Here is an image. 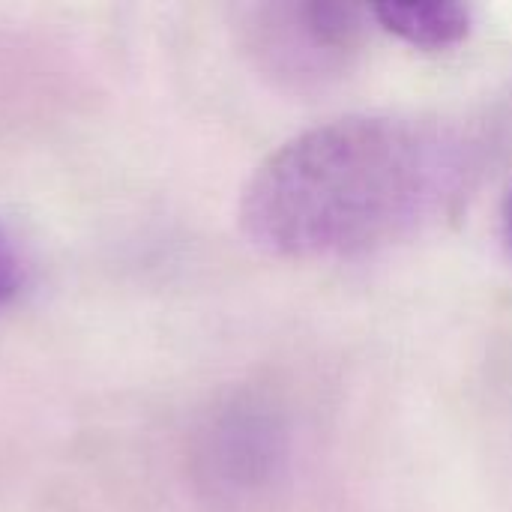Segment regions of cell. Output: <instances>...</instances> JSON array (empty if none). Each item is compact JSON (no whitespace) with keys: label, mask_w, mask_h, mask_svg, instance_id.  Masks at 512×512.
Segmentation results:
<instances>
[{"label":"cell","mask_w":512,"mask_h":512,"mask_svg":"<svg viewBox=\"0 0 512 512\" xmlns=\"http://www.w3.org/2000/svg\"><path fill=\"white\" fill-rule=\"evenodd\" d=\"M477 171L480 141L447 117H336L255 168L240 198V228L276 258L363 255L438 222Z\"/></svg>","instance_id":"cell-1"},{"label":"cell","mask_w":512,"mask_h":512,"mask_svg":"<svg viewBox=\"0 0 512 512\" xmlns=\"http://www.w3.org/2000/svg\"><path fill=\"white\" fill-rule=\"evenodd\" d=\"M372 6L345 0H282L246 12L243 33L255 66L288 90L339 81L363 54Z\"/></svg>","instance_id":"cell-2"},{"label":"cell","mask_w":512,"mask_h":512,"mask_svg":"<svg viewBox=\"0 0 512 512\" xmlns=\"http://www.w3.org/2000/svg\"><path fill=\"white\" fill-rule=\"evenodd\" d=\"M204 480L225 498L270 492L291 459V435L279 411L258 399H240L219 411L201 438Z\"/></svg>","instance_id":"cell-3"},{"label":"cell","mask_w":512,"mask_h":512,"mask_svg":"<svg viewBox=\"0 0 512 512\" xmlns=\"http://www.w3.org/2000/svg\"><path fill=\"white\" fill-rule=\"evenodd\" d=\"M372 18L423 51H444L468 39L474 27V9L465 3H381L372 6Z\"/></svg>","instance_id":"cell-4"},{"label":"cell","mask_w":512,"mask_h":512,"mask_svg":"<svg viewBox=\"0 0 512 512\" xmlns=\"http://www.w3.org/2000/svg\"><path fill=\"white\" fill-rule=\"evenodd\" d=\"M24 282V267H21V255L12 243V237L0 228V309H6Z\"/></svg>","instance_id":"cell-5"},{"label":"cell","mask_w":512,"mask_h":512,"mask_svg":"<svg viewBox=\"0 0 512 512\" xmlns=\"http://www.w3.org/2000/svg\"><path fill=\"white\" fill-rule=\"evenodd\" d=\"M510 243H512V204H510Z\"/></svg>","instance_id":"cell-6"}]
</instances>
